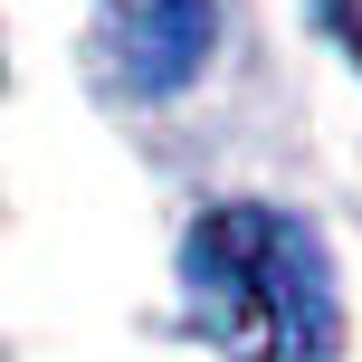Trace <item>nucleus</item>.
I'll return each instance as SVG.
<instances>
[{
	"label": "nucleus",
	"instance_id": "nucleus-3",
	"mask_svg": "<svg viewBox=\"0 0 362 362\" xmlns=\"http://www.w3.org/2000/svg\"><path fill=\"white\" fill-rule=\"evenodd\" d=\"M325 10H334V29H344L353 48H362V0H325Z\"/></svg>",
	"mask_w": 362,
	"mask_h": 362
},
{
	"label": "nucleus",
	"instance_id": "nucleus-2",
	"mask_svg": "<svg viewBox=\"0 0 362 362\" xmlns=\"http://www.w3.org/2000/svg\"><path fill=\"white\" fill-rule=\"evenodd\" d=\"M219 0H105V57L134 95H172L210 67Z\"/></svg>",
	"mask_w": 362,
	"mask_h": 362
},
{
	"label": "nucleus",
	"instance_id": "nucleus-1",
	"mask_svg": "<svg viewBox=\"0 0 362 362\" xmlns=\"http://www.w3.org/2000/svg\"><path fill=\"white\" fill-rule=\"evenodd\" d=\"M181 286H191L200 334L229 344L238 362H315L334 344V267L305 219L267 200L200 219L181 248Z\"/></svg>",
	"mask_w": 362,
	"mask_h": 362
}]
</instances>
